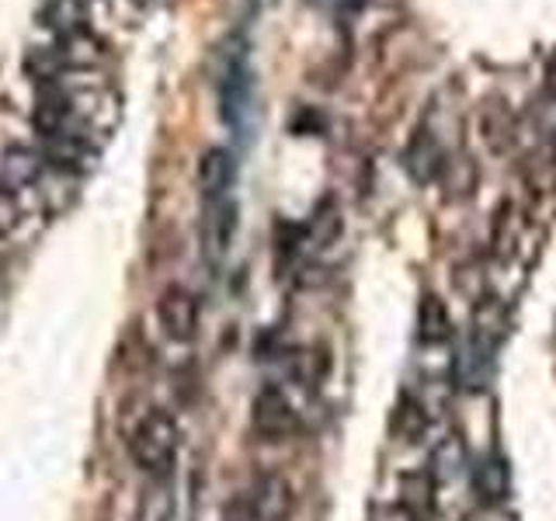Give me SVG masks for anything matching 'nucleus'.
<instances>
[{
	"label": "nucleus",
	"instance_id": "1",
	"mask_svg": "<svg viewBox=\"0 0 556 521\" xmlns=\"http://www.w3.org/2000/svg\"><path fill=\"white\" fill-rule=\"evenodd\" d=\"M129 459L132 466L153 483H167L174 473V462H178L181 452V424L178 417L164 407H150L147 414L136 417V424L126 439Z\"/></svg>",
	"mask_w": 556,
	"mask_h": 521
},
{
	"label": "nucleus",
	"instance_id": "2",
	"mask_svg": "<svg viewBox=\"0 0 556 521\" xmlns=\"http://www.w3.org/2000/svg\"><path fill=\"white\" fill-rule=\"evenodd\" d=\"M101 42L91 31L74 35V39H52L49 46H35L25 52V74L35 84H60L66 74H77V69H87L101 60Z\"/></svg>",
	"mask_w": 556,
	"mask_h": 521
},
{
	"label": "nucleus",
	"instance_id": "3",
	"mask_svg": "<svg viewBox=\"0 0 556 521\" xmlns=\"http://www.w3.org/2000/svg\"><path fill=\"white\" fill-rule=\"evenodd\" d=\"M251 112H254V69L248 60V46H243V39H230L219 69V115L237 136H243L248 132Z\"/></svg>",
	"mask_w": 556,
	"mask_h": 521
},
{
	"label": "nucleus",
	"instance_id": "4",
	"mask_svg": "<svg viewBox=\"0 0 556 521\" xmlns=\"http://www.w3.org/2000/svg\"><path fill=\"white\" fill-rule=\"evenodd\" d=\"M428 473L434 486V508H442L445 500L463 497V491H473V486H469L473 483V462H469L466 442L459 434H445V439L434 445Z\"/></svg>",
	"mask_w": 556,
	"mask_h": 521
},
{
	"label": "nucleus",
	"instance_id": "5",
	"mask_svg": "<svg viewBox=\"0 0 556 521\" xmlns=\"http://www.w3.org/2000/svg\"><path fill=\"white\" fill-rule=\"evenodd\" d=\"M251 428L257 439L265 442H289L303 431L300 410L292 407V399L286 396V390L278 386H261L251 399Z\"/></svg>",
	"mask_w": 556,
	"mask_h": 521
},
{
	"label": "nucleus",
	"instance_id": "6",
	"mask_svg": "<svg viewBox=\"0 0 556 521\" xmlns=\"http://www.w3.org/2000/svg\"><path fill=\"white\" fill-rule=\"evenodd\" d=\"M202 323V309H199V295L185 289V285H167L156 300V327L170 344H188L195 341Z\"/></svg>",
	"mask_w": 556,
	"mask_h": 521
},
{
	"label": "nucleus",
	"instance_id": "7",
	"mask_svg": "<svg viewBox=\"0 0 556 521\" xmlns=\"http://www.w3.org/2000/svg\"><path fill=\"white\" fill-rule=\"evenodd\" d=\"M243 504L257 521H292L295 514V491L282 473H254V480L240 491Z\"/></svg>",
	"mask_w": 556,
	"mask_h": 521
},
{
	"label": "nucleus",
	"instance_id": "8",
	"mask_svg": "<svg viewBox=\"0 0 556 521\" xmlns=\"http://www.w3.org/2000/svg\"><path fill=\"white\" fill-rule=\"evenodd\" d=\"M237 233V202L233 195L226 199H202V254L208 265L230 254V243Z\"/></svg>",
	"mask_w": 556,
	"mask_h": 521
},
{
	"label": "nucleus",
	"instance_id": "9",
	"mask_svg": "<svg viewBox=\"0 0 556 521\" xmlns=\"http://www.w3.org/2000/svg\"><path fill=\"white\" fill-rule=\"evenodd\" d=\"M46 170H49V164H46L42 147L11 143L0 150V188L14 191V195H25V191L39 188Z\"/></svg>",
	"mask_w": 556,
	"mask_h": 521
},
{
	"label": "nucleus",
	"instance_id": "10",
	"mask_svg": "<svg viewBox=\"0 0 556 521\" xmlns=\"http://www.w3.org/2000/svg\"><path fill=\"white\" fill-rule=\"evenodd\" d=\"M237 161L226 147H208L199 161V191L202 199H226L233 195Z\"/></svg>",
	"mask_w": 556,
	"mask_h": 521
},
{
	"label": "nucleus",
	"instance_id": "11",
	"mask_svg": "<svg viewBox=\"0 0 556 521\" xmlns=\"http://www.w3.org/2000/svg\"><path fill=\"white\" fill-rule=\"evenodd\" d=\"M39 25L56 39H74V35L91 31L87 28V0H42Z\"/></svg>",
	"mask_w": 556,
	"mask_h": 521
},
{
	"label": "nucleus",
	"instance_id": "12",
	"mask_svg": "<svg viewBox=\"0 0 556 521\" xmlns=\"http://www.w3.org/2000/svg\"><path fill=\"white\" fill-rule=\"evenodd\" d=\"M393 428L400 439L410 445L425 442V434L431 431V404L425 399V393H414V390L400 393L396 410H393Z\"/></svg>",
	"mask_w": 556,
	"mask_h": 521
},
{
	"label": "nucleus",
	"instance_id": "13",
	"mask_svg": "<svg viewBox=\"0 0 556 521\" xmlns=\"http://www.w3.org/2000/svg\"><path fill=\"white\" fill-rule=\"evenodd\" d=\"M473 494L480 508H501V500L508 497V466L501 456H483L473 462Z\"/></svg>",
	"mask_w": 556,
	"mask_h": 521
},
{
	"label": "nucleus",
	"instance_id": "14",
	"mask_svg": "<svg viewBox=\"0 0 556 521\" xmlns=\"http://www.w3.org/2000/svg\"><path fill=\"white\" fill-rule=\"evenodd\" d=\"M417 341L421 347H452V323L439 295H425L417 306Z\"/></svg>",
	"mask_w": 556,
	"mask_h": 521
},
{
	"label": "nucleus",
	"instance_id": "15",
	"mask_svg": "<svg viewBox=\"0 0 556 521\" xmlns=\"http://www.w3.org/2000/svg\"><path fill=\"white\" fill-rule=\"evenodd\" d=\"M25 223V205H22V195H14V191L0 188V240H8L17 226Z\"/></svg>",
	"mask_w": 556,
	"mask_h": 521
},
{
	"label": "nucleus",
	"instance_id": "16",
	"mask_svg": "<svg viewBox=\"0 0 556 521\" xmlns=\"http://www.w3.org/2000/svg\"><path fill=\"white\" fill-rule=\"evenodd\" d=\"M143 521H170V494L167 483H156V491L143 504Z\"/></svg>",
	"mask_w": 556,
	"mask_h": 521
},
{
	"label": "nucleus",
	"instance_id": "17",
	"mask_svg": "<svg viewBox=\"0 0 556 521\" xmlns=\"http://www.w3.org/2000/svg\"><path fill=\"white\" fill-rule=\"evenodd\" d=\"M223 521H257V518L251 514L248 504H243V497L233 494L230 500H226V508H223Z\"/></svg>",
	"mask_w": 556,
	"mask_h": 521
},
{
	"label": "nucleus",
	"instance_id": "18",
	"mask_svg": "<svg viewBox=\"0 0 556 521\" xmlns=\"http://www.w3.org/2000/svg\"><path fill=\"white\" fill-rule=\"evenodd\" d=\"M473 521H511V518L501 508H480V518H473Z\"/></svg>",
	"mask_w": 556,
	"mask_h": 521
},
{
	"label": "nucleus",
	"instance_id": "19",
	"mask_svg": "<svg viewBox=\"0 0 556 521\" xmlns=\"http://www.w3.org/2000/svg\"><path fill=\"white\" fill-rule=\"evenodd\" d=\"M320 4H330V8H341V4H348V0H320Z\"/></svg>",
	"mask_w": 556,
	"mask_h": 521
},
{
	"label": "nucleus",
	"instance_id": "20",
	"mask_svg": "<svg viewBox=\"0 0 556 521\" xmlns=\"http://www.w3.org/2000/svg\"><path fill=\"white\" fill-rule=\"evenodd\" d=\"M553 147H556V143H553Z\"/></svg>",
	"mask_w": 556,
	"mask_h": 521
}]
</instances>
